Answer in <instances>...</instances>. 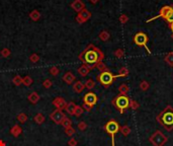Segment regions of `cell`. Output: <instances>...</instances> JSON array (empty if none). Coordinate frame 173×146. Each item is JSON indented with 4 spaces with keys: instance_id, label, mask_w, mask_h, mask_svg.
Returning a JSON list of instances; mask_svg holds the SVG:
<instances>
[{
    "instance_id": "cell-41",
    "label": "cell",
    "mask_w": 173,
    "mask_h": 146,
    "mask_svg": "<svg viewBox=\"0 0 173 146\" xmlns=\"http://www.w3.org/2000/svg\"><path fill=\"white\" fill-rule=\"evenodd\" d=\"M30 17L34 20H37L40 18V13L37 12V11H32V12L30 13Z\"/></svg>"
},
{
    "instance_id": "cell-2",
    "label": "cell",
    "mask_w": 173,
    "mask_h": 146,
    "mask_svg": "<svg viewBox=\"0 0 173 146\" xmlns=\"http://www.w3.org/2000/svg\"><path fill=\"white\" fill-rule=\"evenodd\" d=\"M156 120L163 128L171 132L173 130V108L171 106H167L157 115Z\"/></svg>"
},
{
    "instance_id": "cell-3",
    "label": "cell",
    "mask_w": 173,
    "mask_h": 146,
    "mask_svg": "<svg viewBox=\"0 0 173 146\" xmlns=\"http://www.w3.org/2000/svg\"><path fill=\"white\" fill-rule=\"evenodd\" d=\"M112 106L120 112V114H124L130 108V97L128 94H118L111 100Z\"/></svg>"
},
{
    "instance_id": "cell-29",
    "label": "cell",
    "mask_w": 173,
    "mask_h": 146,
    "mask_svg": "<svg viewBox=\"0 0 173 146\" xmlns=\"http://www.w3.org/2000/svg\"><path fill=\"white\" fill-rule=\"evenodd\" d=\"M12 82H13L14 85H16V86H19L20 84H22V78H21L19 75H16V76H14V77H13Z\"/></svg>"
},
{
    "instance_id": "cell-13",
    "label": "cell",
    "mask_w": 173,
    "mask_h": 146,
    "mask_svg": "<svg viewBox=\"0 0 173 146\" xmlns=\"http://www.w3.org/2000/svg\"><path fill=\"white\" fill-rule=\"evenodd\" d=\"M71 6H72V8L74 9L75 11H77V12H81V11L85 8L84 3L81 0H75V1L71 4Z\"/></svg>"
},
{
    "instance_id": "cell-5",
    "label": "cell",
    "mask_w": 173,
    "mask_h": 146,
    "mask_svg": "<svg viewBox=\"0 0 173 146\" xmlns=\"http://www.w3.org/2000/svg\"><path fill=\"white\" fill-rule=\"evenodd\" d=\"M160 17L166 20L168 25L172 23H173V6H171V5L163 6L162 8H160L159 13L152 18H149V20H147V23H150V21H153V20H157V18H160Z\"/></svg>"
},
{
    "instance_id": "cell-23",
    "label": "cell",
    "mask_w": 173,
    "mask_h": 146,
    "mask_svg": "<svg viewBox=\"0 0 173 146\" xmlns=\"http://www.w3.org/2000/svg\"><path fill=\"white\" fill-rule=\"evenodd\" d=\"M34 120H35V123L39 124V125H41V124H43L45 122L46 118H45V116L42 113H37V115H35V117Z\"/></svg>"
},
{
    "instance_id": "cell-6",
    "label": "cell",
    "mask_w": 173,
    "mask_h": 146,
    "mask_svg": "<svg viewBox=\"0 0 173 146\" xmlns=\"http://www.w3.org/2000/svg\"><path fill=\"white\" fill-rule=\"evenodd\" d=\"M120 124H118L117 121H115V119H111L107 123L104 125L103 129L106 133L111 137V146H115V136L117 132H120Z\"/></svg>"
},
{
    "instance_id": "cell-25",
    "label": "cell",
    "mask_w": 173,
    "mask_h": 146,
    "mask_svg": "<svg viewBox=\"0 0 173 146\" xmlns=\"http://www.w3.org/2000/svg\"><path fill=\"white\" fill-rule=\"evenodd\" d=\"M120 132L124 136H129L130 133H131V128H130L128 125H125V126H123L120 128Z\"/></svg>"
},
{
    "instance_id": "cell-21",
    "label": "cell",
    "mask_w": 173,
    "mask_h": 146,
    "mask_svg": "<svg viewBox=\"0 0 173 146\" xmlns=\"http://www.w3.org/2000/svg\"><path fill=\"white\" fill-rule=\"evenodd\" d=\"M118 92H120V94H128V92H130L129 85L125 84V83H123V84H120V87H118Z\"/></svg>"
},
{
    "instance_id": "cell-32",
    "label": "cell",
    "mask_w": 173,
    "mask_h": 146,
    "mask_svg": "<svg viewBox=\"0 0 173 146\" xmlns=\"http://www.w3.org/2000/svg\"><path fill=\"white\" fill-rule=\"evenodd\" d=\"M65 133H66V135H68V136H70L71 137V136H73L75 133H76V130H75V129L71 126V127H68V128L65 129Z\"/></svg>"
},
{
    "instance_id": "cell-12",
    "label": "cell",
    "mask_w": 173,
    "mask_h": 146,
    "mask_svg": "<svg viewBox=\"0 0 173 146\" xmlns=\"http://www.w3.org/2000/svg\"><path fill=\"white\" fill-rule=\"evenodd\" d=\"M53 106L55 107L57 110H61V111H62V110L65 109L66 106H67V102H66V100H64L63 97H58L53 100Z\"/></svg>"
},
{
    "instance_id": "cell-7",
    "label": "cell",
    "mask_w": 173,
    "mask_h": 146,
    "mask_svg": "<svg viewBox=\"0 0 173 146\" xmlns=\"http://www.w3.org/2000/svg\"><path fill=\"white\" fill-rule=\"evenodd\" d=\"M149 141L153 146H164L167 143L168 138L161 131L157 130L151 135V137L149 138Z\"/></svg>"
},
{
    "instance_id": "cell-15",
    "label": "cell",
    "mask_w": 173,
    "mask_h": 146,
    "mask_svg": "<svg viewBox=\"0 0 173 146\" xmlns=\"http://www.w3.org/2000/svg\"><path fill=\"white\" fill-rule=\"evenodd\" d=\"M75 79H76V77H75V75L72 72H67L64 74V76H63V80L65 81L67 84H72L75 81Z\"/></svg>"
},
{
    "instance_id": "cell-36",
    "label": "cell",
    "mask_w": 173,
    "mask_h": 146,
    "mask_svg": "<svg viewBox=\"0 0 173 146\" xmlns=\"http://www.w3.org/2000/svg\"><path fill=\"white\" fill-rule=\"evenodd\" d=\"M115 56L117 57V58H123V57L125 56V51L123 49H117L115 51Z\"/></svg>"
},
{
    "instance_id": "cell-31",
    "label": "cell",
    "mask_w": 173,
    "mask_h": 146,
    "mask_svg": "<svg viewBox=\"0 0 173 146\" xmlns=\"http://www.w3.org/2000/svg\"><path fill=\"white\" fill-rule=\"evenodd\" d=\"M61 125L64 127V129H66V128H68V127L72 126V121H71L69 118H67V117H66V118L63 120V122H62V124H61Z\"/></svg>"
},
{
    "instance_id": "cell-33",
    "label": "cell",
    "mask_w": 173,
    "mask_h": 146,
    "mask_svg": "<svg viewBox=\"0 0 173 146\" xmlns=\"http://www.w3.org/2000/svg\"><path fill=\"white\" fill-rule=\"evenodd\" d=\"M22 83L25 85V86H30V84L32 83V77L30 76H25V78H22Z\"/></svg>"
},
{
    "instance_id": "cell-45",
    "label": "cell",
    "mask_w": 173,
    "mask_h": 146,
    "mask_svg": "<svg viewBox=\"0 0 173 146\" xmlns=\"http://www.w3.org/2000/svg\"><path fill=\"white\" fill-rule=\"evenodd\" d=\"M82 108H83V110H84V111H86V112H90V111H91V109H92L91 107L87 106V105H85V104L82 105Z\"/></svg>"
},
{
    "instance_id": "cell-19",
    "label": "cell",
    "mask_w": 173,
    "mask_h": 146,
    "mask_svg": "<svg viewBox=\"0 0 173 146\" xmlns=\"http://www.w3.org/2000/svg\"><path fill=\"white\" fill-rule=\"evenodd\" d=\"M27 100H28V102H32V104L35 105L40 100V95L37 94V92H32V93H30V94H28Z\"/></svg>"
},
{
    "instance_id": "cell-44",
    "label": "cell",
    "mask_w": 173,
    "mask_h": 146,
    "mask_svg": "<svg viewBox=\"0 0 173 146\" xmlns=\"http://www.w3.org/2000/svg\"><path fill=\"white\" fill-rule=\"evenodd\" d=\"M67 144H68V146H77L78 142L75 138H71V139H69V141H68Z\"/></svg>"
},
{
    "instance_id": "cell-49",
    "label": "cell",
    "mask_w": 173,
    "mask_h": 146,
    "mask_svg": "<svg viewBox=\"0 0 173 146\" xmlns=\"http://www.w3.org/2000/svg\"><path fill=\"white\" fill-rule=\"evenodd\" d=\"M171 38H172V39H173V35H171Z\"/></svg>"
},
{
    "instance_id": "cell-40",
    "label": "cell",
    "mask_w": 173,
    "mask_h": 146,
    "mask_svg": "<svg viewBox=\"0 0 173 146\" xmlns=\"http://www.w3.org/2000/svg\"><path fill=\"white\" fill-rule=\"evenodd\" d=\"M30 60L32 62V63H37V62H39L40 57H39V55L37 54H32V56L30 57Z\"/></svg>"
},
{
    "instance_id": "cell-24",
    "label": "cell",
    "mask_w": 173,
    "mask_h": 146,
    "mask_svg": "<svg viewBox=\"0 0 173 146\" xmlns=\"http://www.w3.org/2000/svg\"><path fill=\"white\" fill-rule=\"evenodd\" d=\"M140 89L142 90V92H147V90L149 89V87H150V83L148 82L147 80H142L141 82H140Z\"/></svg>"
},
{
    "instance_id": "cell-48",
    "label": "cell",
    "mask_w": 173,
    "mask_h": 146,
    "mask_svg": "<svg viewBox=\"0 0 173 146\" xmlns=\"http://www.w3.org/2000/svg\"><path fill=\"white\" fill-rule=\"evenodd\" d=\"M90 2H91V3H93V4H95V3H97V2L99 1V0H89Z\"/></svg>"
},
{
    "instance_id": "cell-43",
    "label": "cell",
    "mask_w": 173,
    "mask_h": 146,
    "mask_svg": "<svg viewBox=\"0 0 173 146\" xmlns=\"http://www.w3.org/2000/svg\"><path fill=\"white\" fill-rule=\"evenodd\" d=\"M1 55H2V57L6 58V57H8L9 55H10V51H9V50L7 49V48H4V49L1 51Z\"/></svg>"
},
{
    "instance_id": "cell-22",
    "label": "cell",
    "mask_w": 173,
    "mask_h": 146,
    "mask_svg": "<svg viewBox=\"0 0 173 146\" xmlns=\"http://www.w3.org/2000/svg\"><path fill=\"white\" fill-rule=\"evenodd\" d=\"M110 38V33L107 32V31H102L100 33H99V39H100L102 42H107Z\"/></svg>"
},
{
    "instance_id": "cell-1",
    "label": "cell",
    "mask_w": 173,
    "mask_h": 146,
    "mask_svg": "<svg viewBox=\"0 0 173 146\" xmlns=\"http://www.w3.org/2000/svg\"><path fill=\"white\" fill-rule=\"evenodd\" d=\"M79 59L83 62V64L88 65L92 70L93 68H96L97 64L104 59V54L99 48L94 46L93 44H89L79 55Z\"/></svg>"
},
{
    "instance_id": "cell-34",
    "label": "cell",
    "mask_w": 173,
    "mask_h": 146,
    "mask_svg": "<svg viewBox=\"0 0 173 146\" xmlns=\"http://www.w3.org/2000/svg\"><path fill=\"white\" fill-rule=\"evenodd\" d=\"M96 68L98 69V70L100 71V72H102V71H106V70H108V69H107V67H106V65H105V64L103 63L102 61H101V62H99V63L97 64V65H96Z\"/></svg>"
},
{
    "instance_id": "cell-10",
    "label": "cell",
    "mask_w": 173,
    "mask_h": 146,
    "mask_svg": "<svg viewBox=\"0 0 173 146\" xmlns=\"http://www.w3.org/2000/svg\"><path fill=\"white\" fill-rule=\"evenodd\" d=\"M97 100H98V97H97V95L95 94V93L92 92H89L84 95L83 104L87 105V106H89L91 108H93L97 104Z\"/></svg>"
},
{
    "instance_id": "cell-11",
    "label": "cell",
    "mask_w": 173,
    "mask_h": 146,
    "mask_svg": "<svg viewBox=\"0 0 173 146\" xmlns=\"http://www.w3.org/2000/svg\"><path fill=\"white\" fill-rule=\"evenodd\" d=\"M90 16H91V13L89 12L87 9H83V10L81 11V12H79V15L77 16V18H76V20H77V23H85V21H87L90 18Z\"/></svg>"
},
{
    "instance_id": "cell-26",
    "label": "cell",
    "mask_w": 173,
    "mask_h": 146,
    "mask_svg": "<svg viewBox=\"0 0 173 146\" xmlns=\"http://www.w3.org/2000/svg\"><path fill=\"white\" fill-rule=\"evenodd\" d=\"M84 85H85V87H86L87 89L91 90V89H93L94 86H95V82H94V81H93V79H91V78H89V79H87L86 81H85Z\"/></svg>"
},
{
    "instance_id": "cell-39",
    "label": "cell",
    "mask_w": 173,
    "mask_h": 146,
    "mask_svg": "<svg viewBox=\"0 0 173 146\" xmlns=\"http://www.w3.org/2000/svg\"><path fill=\"white\" fill-rule=\"evenodd\" d=\"M52 85H53V82H52V80H50V79H46L44 82H43V86H44L45 88H47V89H49Z\"/></svg>"
},
{
    "instance_id": "cell-46",
    "label": "cell",
    "mask_w": 173,
    "mask_h": 146,
    "mask_svg": "<svg viewBox=\"0 0 173 146\" xmlns=\"http://www.w3.org/2000/svg\"><path fill=\"white\" fill-rule=\"evenodd\" d=\"M169 25V28L171 30V32H172V35H173V23H170V25Z\"/></svg>"
},
{
    "instance_id": "cell-27",
    "label": "cell",
    "mask_w": 173,
    "mask_h": 146,
    "mask_svg": "<svg viewBox=\"0 0 173 146\" xmlns=\"http://www.w3.org/2000/svg\"><path fill=\"white\" fill-rule=\"evenodd\" d=\"M28 120V117H27V114H25V113H20V114H18V116H17V121L18 122H20L21 124H25V122H27Z\"/></svg>"
},
{
    "instance_id": "cell-17",
    "label": "cell",
    "mask_w": 173,
    "mask_h": 146,
    "mask_svg": "<svg viewBox=\"0 0 173 146\" xmlns=\"http://www.w3.org/2000/svg\"><path fill=\"white\" fill-rule=\"evenodd\" d=\"M76 107H77V105L75 104L74 102H67V106H66L65 110L69 115L74 116V112H75V110H76Z\"/></svg>"
},
{
    "instance_id": "cell-18",
    "label": "cell",
    "mask_w": 173,
    "mask_h": 146,
    "mask_svg": "<svg viewBox=\"0 0 173 146\" xmlns=\"http://www.w3.org/2000/svg\"><path fill=\"white\" fill-rule=\"evenodd\" d=\"M73 88H74L75 92L81 93L84 90L85 85H84V83L82 82V81H76V82L74 83V85H73Z\"/></svg>"
},
{
    "instance_id": "cell-20",
    "label": "cell",
    "mask_w": 173,
    "mask_h": 146,
    "mask_svg": "<svg viewBox=\"0 0 173 146\" xmlns=\"http://www.w3.org/2000/svg\"><path fill=\"white\" fill-rule=\"evenodd\" d=\"M164 61L166 62V64L168 66L173 67V52H169V53L164 57Z\"/></svg>"
},
{
    "instance_id": "cell-42",
    "label": "cell",
    "mask_w": 173,
    "mask_h": 146,
    "mask_svg": "<svg viewBox=\"0 0 173 146\" xmlns=\"http://www.w3.org/2000/svg\"><path fill=\"white\" fill-rule=\"evenodd\" d=\"M50 73L52 74V75H54V76H56V75H58L59 74V69L57 68L56 66H54V67H52L51 69H50Z\"/></svg>"
},
{
    "instance_id": "cell-38",
    "label": "cell",
    "mask_w": 173,
    "mask_h": 146,
    "mask_svg": "<svg viewBox=\"0 0 173 146\" xmlns=\"http://www.w3.org/2000/svg\"><path fill=\"white\" fill-rule=\"evenodd\" d=\"M120 23H122V25H125V23L129 21V16L125 15V14H122V15L120 16Z\"/></svg>"
},
{
    "instance_id": "cell-9",
    "label": "cell",
    "mask_w": 173,
    "mask_h": 146,
    "mask_svg": "<svg viewBox=\"0 0 173 146\" xmlns=\"http://www.w3.org/2000/svg\"><path fill=\"white\" fill-rule=\"evenodd\" d=\"M50 118L52 121L54 122L57 125H61L63 122V120L66 118V115L63 113V111L61 110H55L54 112H52V114L50 115Z\"/></svg>"
},
{
    "instance_id": "cell-28",
    "label": "cell",
    "mask_w": 173,
    "mask_h": 146,
    "mask_svg": "<svg viewBox=\"0 0 173 146\" xmlns=\"http://www.w3.org/2000/svg\"><path fill=\"white\" fill-rule=\"evenodd\" d=\"M130 108H131L132 110H134V111H136V110H138L140 108V104L137 100L130 99Z\"/></svg>"
},
{
    "instance_id": "cell-14",
    "label": "cell",
    "mask_w": 173,
    "mask_h": 146,
    "mask_svg": "<svg viewBox=\"0 0 173 146\" xmlns=\"http://www.w3.org/2000/svg\"><path fill=\"white\" fill-rule=\"evenodd\" d=\"M21 133H22V128H21L19 125H14L12 128L10 129V134L15 138L19 137L21 135Z\"/></svg>"
},
{
    "instance_id": "cell-8",
    "label": "cell",
    "mask_w": 173,
    "mask_h": 146,
    "mask_svg": "<svg viewBox=\"0 0 173 146\" xmlns=\"http://www.w3.org/2000/svg\"><path fill=\"white\" fill-rule=\"evenodd\" d=\"M133 40H134V43L137 46L145 48L147 50V52H148V54H151V50L149 49L148 46H147V44H148V42H149V38L145 33L138 32L134 36V39Z\"/></svg>"
},
{
    "instance_id": "cell-35",
    "label": "cell",
    "mask_w": 173,
    "mask_h": 146,
    "mask_svg": "<svg viewBox=\"0 0 173 146\" xmlns=\"http://www.w3.org/2000/svg\"><path fill=\"white\" fill-rule=\"evenodd\" d=\"M118 74H120L123 77H127V76L129 75V69H128L127 67H122V68L120 69V71H118Z\"/></svg>"
},
{
    "instance_id": "cell-16",
    "label": "cell",
    "mask_w": 173,
    "mask_h": 146,
    "mask_svg": "<svg viewBox=\"0 0 173 146\" xmlns=\"http://www.w3.org/2000/svg\"><path fill=\"white\" fill-rule=\"evenodd\" d=\"M90 70H91V68H90L88 65L83 64V65H81L78 68V73H79L82 77H85V76H87V74L90 72Z\"/></svg>"
},
{
    "instance_id": "cell-30",
    "label": "cell",
    "mask_w": 173,
    "mask_h": 146,
    "mask_svg": "<svg viewBox=\"0 0 173 146\" xmlns=\"http://www.w3.org/2000/svg\"><path fill=\"white\" fill-rule=\"evenodd\" d=\"M83 113H84L83 108L80 107V106H77L76 107V110H75V112H74V116L77 117V118H79V117L82 116V114H83Z\"/></svg>"
},
{
    "instance_id": "cell-37",
    "label": "cell",
    "mask_w": 173,
    "mask_h": 146,
    "mask_svg": "<svg viewBox=\"0 0 173 146\" xmlns=\"http://www.w3.org/2000/svg\"><path fill=\"white\" fill-rule=\"evenodd\" d=\"M77 128H78V130H80V131H85L87 129V124L85 123L84 121H81L78 123Z\"/></svg>"
},
{
    "instance_id": "cell-47",
    "label": "cell",
    "mask_w": 173,
    "mask_h": 146,
    "mask_svg": "<svg viewBox=\"0 0 173 146\" xmlns=\"http://www.w3.org/2000/svg\"><path fill=\"white\" fill-rule=\"evenodd\" d=\"M0 146H5V142L3 140H0Z\"/></svg>"
},
{
    "instance_id": "cell-4",
    "label": "cell",
    "mask_w": 173,
    "mask_h": 146,
    "mask_svg": "<svg viewBox=\"0 0 173 146\" xmlns=\"http://www.w3.org/2000/svg\"><path fill=\"white\" fill-rule=\"evenodd\" d=\"M120 77H123L120 74H117V75H115V74L111 73L110 70H106V71H102V72L99 73L98 75H97L96 78H97L98 82L100 83L101 85H103L105 88H107L112 84L115 79L120 78Z\"/></svg>"
}]
</instances>
